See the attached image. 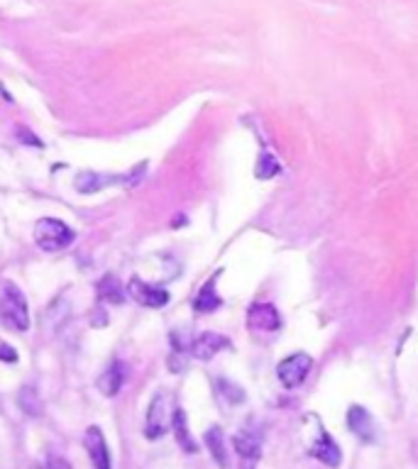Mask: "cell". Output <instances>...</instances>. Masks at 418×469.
<instances>
[{
  "mask_svg": "<svg viewBox=\"0 0 418 469\" xmlns=\"http://www.w3.org/2000/svg\"><path fill=\"white\" fill-rule=\"evenodd\" d=\"M91 325L93 328H105V325H108V313H105L101 306L91 313Z\"/></svg>",
  "mask_w": 418,
  "mask_h": 469,
  "instance_id": "25",
  "label": "cell"
},
{
  "mask_svg": "<svg viewBox=\"0 0 418 469\" xmlns=\"http://www.w3.org/2000/svg\"><path fill=\"white\" fill-rule=\"evenodd\" d=\"M232 445H235V452L240 454V459H245L250 464L257 462L259 454H262V438L254 430H240L232 438Z\"/></svg>",
  "mask_w": 418,
  "mask_h": 469,
  "instance_id": "13",
  "label": "cell"
},
{
  "mask_svg": "<svg viewBox=\"0 0 418 469\" xmlns=\"http://www.w3.org/2000/svg\"><path fill=\"white\" fill-rule=\"evenodd\" d=\"M218 276H220V272L213 274L206 284L201 286V291L196 294V299H193V310H196V313H213V310H218L223 306V299L216 291Z\"/></svg>",
  "mask_w": 418,
  "mask_h": 469,
  "instance_id": "14",
  "label": "cell"
},
{
  "mask_svg": "<svg viewBox=\"0 0 418 469\" xmlns=\"http://www.w3.org/2000/svg\"><path fill=\"white\" fill-rule=\"evenodd\" d=\"M203 443H206L208 452H211V457L216 459L218 467H220V469L230 467V457H227L225 438H223V430L218 428V425H211V428L206 430V435H203Z\"/></svg>",
  "mask_w": 418,
  "mask_h": 469,
  "instance_id": "15",
  "label": "cell"
},
{
  "mask_svg": "<svg viewBox=\"0 0 418 469\" xmlns=\"http://www.w3.org/2000/svg\"><path fill=\"white\" fill-rule=\"evenodd\" d=\"M225 347H230V340H227L225 335H218V333H201V335L191 342V355L201 362H208L220 350H225Z\"/></svg>",
  "mask_w": 418,
  "mask_h": 469,
  "instance_id": "10",
  "label": "cell"
},
{
  "mask_svg": "<svg viewBox=\"0 0 418 469\" xmlns=\"http://www.w3.org/2000/svg\"><path fill=\"white\" fill-rule=\"evenodd\" d=\"M171 418H174V408H171L169 393H155V398L150 401V408H147L145 435L150 440H159L171 428Z\"/></svg>",
  "mask_w": 418,
  "mask_h": 469,
  "instance_id": "3",
  "label": "cell"
},
{
  "mask_svg": "<svg viewBox=\"0 0 418 469\" xmlns=\"http://www.w3.org/2000/svg\"><path fill=\"white\" fill-rule=\"evenodd\" d=\"M20 360V355H17L15 347H10L8 342L0 340V362H8V364H15V362Z\"/></svg>",
  "mask_w": 418,
  "mask_h": 469,
  "instance_id": "22",
  "label": "cell"
},
{
  "mask_svg": "<svg viewBox=\"0 0 418 469\" xmlns=\"http://www.w3.org/2000/svg\"><path fill=\"white\" fill-rule=\"evenodd\" d=\"M218 387L223 389V396H227V401H232V403L245 401V391L240 387H235V384H230V382H225V379H220V382H218Z\"/></svg>",
  "mask_w": 418,
  "mask_h": 469,
  "instance_id": "21",
  "label": "cell"
},
{
  "mask_svg": "<svg viewBox=\"0 0 418 469\" xmlns=\"http://www.w3.org/2000/svg\"><path fill=\"white\" fill-rule=\"evenodd\" d=\"M171 430H174L176 443L181 445V450H184V452H189V454L198 452L196 440H193L191 433H189V421H186L184 408H174V418H171Z\"/></svg>",
  "mask_w": 418,
  "mask_h": 469,
  "instance_id": "17",
  "label": "cell"
},
{
  "mask_svg": "<svg viewBox=\"0 0 418 469\" xmlns=\"http://www.w3.org/2000/svg\"><path fill=\"white\" fill-rule=\"evenodd\" d=\"M40 469H71V464H69L64 457H59V454H49V457H46V462L42 464Z\"/></svg>",
  "mask_w": 418,
  "mask_h": 469,
  "instance_id": "23",
  "label": "cell"
},
{
  "mask_svg": "<svg viewBox=\"0 0 418 469\" xmlns=\"http://www.w3.org/2000/svg\"><path fill=\"white\" fill-rule=\"evenodd\" d=\"M17 403L25 411V416L30 418H40L42 416V403H40V393H37L35 387H22L20 393H17Z\"/></svg>",
  "mask_w": 418,
  "mask_h": 469,
  "instance_id": "18",
  "label": "cell"
},
{
  "mask_svg": "<svg viewBox=\"0 0 418 469\" xmlns=\"http://www.w3.org/2000/svg\"><path fill=\"white\" fill-rule=\"evenodd\" d=\"M0 323L10 330H30V310H27L25 294L12 281L0 284Z\"/></svg>",
  "mask_w": 418,
  "mask_h": 469,
  "instance_id": "1",
  "label": "cell"
},
{
  "mask_svg": "<svg viewBox=\"0 0 418 469\" xmlns=\"http://www.w3.org/2000/svg\"><path fill=\"white\" fill-rule=\"evenodd\" d=\"M128 296L134 301V303L145 306V308H164L169 303V291L162 289V286H155L150 281L139 276H132L128 281Z\"/></svg>",
  "mask_w": 418,
  "mask_h": 469,
  "instance_id": "5",
  "label": "cell"
},
{
  "mask_svg": "<svg viewBox=\"0 0 418 469\" xmlns=\"http://www.w3.org/2000/svg\"><path fill=\"white\" fill-rule=\"evenodd\" d=\"M279 171H281L279 161L274 159L272 154H262L259 157V164H257V171H254V174H257L259 179H272V176H277Z\"/></svg>",
  "mask_w": 418,
  "mask_h": 469,
  "instance_id": "19",
  "label": "cell"
},
{
  "mask_svg": "<svg viewBox=\"0 0 418 469\" xmlns=\"http://www.w3.org/2000/svg\"><path fill=\"white\" fill-rule=\"evenodd\" d=\"M125 379H128V364L120 360L110 362L108 366H105V371L98 377V382H96V387H98V391L103 393V396L113 398L120 393V389H123Z\"/></svg>",
  "mask_w": 418,
  "mask_h": 469,
  "instance_id": "8",
  "label": "cell"
},
{
  "mask_svg": "<svg viewBox=\"0 0 418 469\" xmlns=\"http://www.w3.org/2000/svg\"><path fill=\"white\" fill-rule=\"evenodd\" d=\"M169 369L171 371H184L186 369V352H174L171 350V357H169Z\"/></svg>",
  "mask_w": 418,
  "mask_h": 469,
  "instance_id": "24",
  "label": "cell"
},
{
  "mask_svg": "<svg viewBox=\"0 0 418 469\" xmlns=\"http://www.w3.org/2000/svg\"><path fill=\"white\" fill-rule=\"evenodd\" d=\"M347 425H350L352 433L360 435V438L367 440V443L374 438V421H372V416H369L367 408L352 406L350 411H347Z\"/></svg>",
  "mask_w": 418,
  "mask_h": 469,
  "instance_id": "16",
  "label": "cell"
},
{
  "mask_svg": "<svg viewBox=\"0 0 418 469\" xmlns=\"http://www.w3.org/2000/svg\"><path fill=\"white\" fill-rule=\"evenodd\" d=\"M96 296H98L101 303L123 306L125 303V296H128V289L120 284L115 274H105V276L98 278V284H96Z\"/></svg>",
  "mask_w": 418,
  "mask_h": 469,
  "instance_id": "12",
  "label": "cell"
},
{
  "mask_svg": "<svg viewBox=\"0 0 418 469\" xmlns=\"http://www.w3.org/2000/svg\"><path fill=\"white\" fill-rule=\"evenodd\" d=\"M15 137L20 139L22 145H27V147H40V150L44 147V142H42V139L37 137V134L32 132L30 127H25V125H17V127H15Z\"/></svg>",
  "mask_w": 418,
  "mask_h": 469,
  "instance_id": "20",
  "label": "cell"
},
{
  "mask_svg": "<svg viewBox=\"0 0 418 469\" xmlns=\"http://www.w3.org/2000/svg\"><path fill=\"white\" fill-rule=\"evenodd\" d=\"M125 176H115V174H103V171H91V169H81L73 179V188L83 196H93V193L105 191L108 186H118L123 184Z\"/></svg>",
  "mask_w": 418,
  "mask_h": 469,
  "instance_id": "6",
  "label": "cell"
},
{
  "mask_svg": "<svg viewBox=\"0 0 418 469\" xmlns=\"http://www.w3.org/2000/svg\"><path fill=\"white\" fill-rule=\"evenodd\" d=\"M311 366H313V360H311L306 352H294V355H289L286 360L279 362L277 377L284 389H296L306 382Z\"/></svg>",
  "mask_w": 418,
  "mask_h": 469,
  "instance_id": "4",
  "label": "cell"
},
{
  "mask_svg": "<svg viewBox=\"0 0 418 469\" xmlns=\"http://www.w3.org/2000/svg\"><path fill=\"white\" fill-rule=\"evenodd\" d=\"M76 240L73 227H69L59 218H40L35 225V242L42 252L46 254H57L64 252L67 247H71Z\"/></svg>",
  "mask_w": 418,
  "mask_h": 469,
  "instance_id": "2",
  "label": "cell"
},
{
  "mask_svg": "<svg viewBox=\"0 0 418 469\" xmlns=\"http://www.w3.org/2000/svg\"><path fill=\"white\" fill-rule=\"evenodd\" d=\"M247 323L252 330L259 333H274L281 328V318L272 303H254L247 313Z\"/></svg>",
  "mask_w": 418,
  "mask_h": 469,
  "instance_id": "9",
  "label": "cell"
},
{
  "mask_svg": "<svg viewBox=\"0 0 418 469\" xmlns=\"http://www.w3.org/2000/svg\"><path fill=\"white\" fill-rule=\"evenodd\" d=\"M311 454H313L315 459H320L325 467H333V469L340 467V462H342L340 448H338V443L331 438V435L325 433L323 425L318 428V440H315V445L311 448Z\"/></svg>",
  "mask_w": 418,
  "mask_h": 469,
  "instance_id": "11",
  "label": "cell"
},
{
  "mask_svg": "<svg viewBox=\"0 0 418 469\" xmlns=\"http://www.w3.org/2000/svg\"><path fill=\"white\" fill-rule=\"evenodd\" d=\"M83 445H86V452H88V459H91L93 469H113L108 443H105V435L98 425H91V428L86 430Z\"/></svg>",
  "mask_w": 418,
  "mask_h": 469,
  "instance_id": "7",
  "label": "cell"
}]
</instances>
